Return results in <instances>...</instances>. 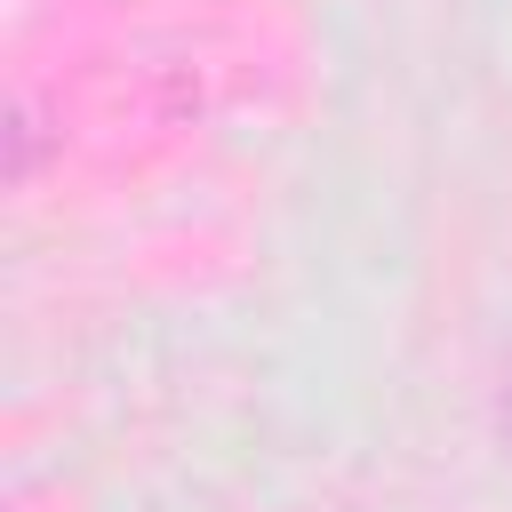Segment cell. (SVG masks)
Segmentation results:
<instances>
[{"instance_id":"cell-1","label":"cell","mask_w":512,"mask_h":512,"mask_svg":"<svg viewBox=\"0 0 512 512\" xmlns=\"http://www.w3.org/2000/svg\"><path fill=\"white\" fill-rule=\"evenodd\" d=\"M40 128H48L40 104L16 96V104H8V184H32V176H40V144H48Z\"/></svg>"},{"instance_id":"cell-2","label":"cell","mask_w":512,"mask_h":512,"mask_svg":"<svg viewBox=\"0 0 512 512\" xmlns=\"http://www.w3.org/2000/svg\"><path fill=\"white\" fill-rule=\"evenodd\" d=\"M496 440H504V456H512V360L496 368Z\"/></svg>"}]
</instances>
